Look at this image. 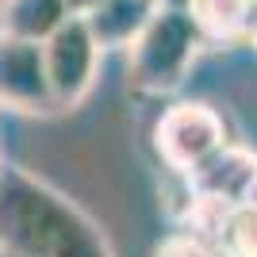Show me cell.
<instances>
[{"mask_svg": "<svg viewBox=\"0 0 257 257\" xmlns=\"http://www.w3.org/2000/svg\"><path fill=\"white\" fill-rule=\"evenodd\" d=\"M0 249L23 257H111L81 207L20 165H0Z\"/></svg>", "mask_w": 257, "mask_h": 257, "instance_id": "6da1fadb", "label": "cell"}, {"mask_svg": "<svg viewBox=\"0 0 257 257\" xmlns=\"http://www.w3.org/2000/svg\"><path fill=\"white\" fill-rule=\"evenodd\" d=\"M204 35L184 8H158L131 43V85L146 96H165L184 85Z\"/></svg>", "mask_w": 257, "mask_h": 257, "instance_id": "7a4b0ae2", "label": "cell"}, {"mask_svg": "<svg viewBox=\"0 0 257 257\" xmlns=\"http://www.w3.org/2000/svg\"><path fill=\"white\" fill-rule=\"evenodd\" d=\"M43 65L54 107H77L88 96V88L96 85L100 46L88 31L85 16H69L43 43Z\"/></svg>", "mask_w": 257, "mask_h": 257, "instance_id": "3957f363", "label": "cell"}, {"mask_svg": "<svg viewBox=\"0 0 257 257\" xmlns=\"http://www.w3.org/2000/svg\"><path fill=\"white\" fill-rule=\"evenodd\" d=\"M154 146L169 169L188 173L204 158H211L219 146H226L223 115L207 104H173L161 111L154 127Z\"/></svg>", "mask_w": 257, "mask_h": 257, "instance_id": "277c9868", "label": "cell"}, {"mask_svg": "<svg viewBox=\"0 0 257 257\" xmlns=\"http://www.w3.org/2000/svg\"><path fill=\"white\" fill-rule=\"evenodd\" d=\"M0 104L20 107V111H54L43 43L0 35Z\"/></svg>", "mask_w": 257, "mask_h": 257, "instance_id": "5b68a950", "label": "cell"}, {"mask_svg": "<svg viewBox=\"0 0 257 257\" xmlns=\"http://www.w3.org/2000/svg\"><path fill=\"white\" fill-rule=\"evenodd\" d=\"M184 177H188V196H204V200H219V204H242L257 177V154L246 146H219L211 158H204Z\"/></svg>", "mask_w": 257, "mask_h": 257, "instance_id": "8992f818", "label": "cell"}, {"mask_svg": "<svg viewBox=\"0 0 257 257\" xmlns=\"http://www.w3.org/2000/svg\"><path fill=\"white\" fill-rule=\"evenodd\" d=\"M154 12H158V0H100L85 12V23L96 46L107 50V46H131Z\"/></svg>", "mask_w": 257, "mask_h": 257, "instance_id": "52a82bcc", "label": "cell"}, {"mask_svg": "<svg viewBox=\"0 0 257 257\" xmlns=\"http://www.w3.org/2000/svg\"><path fill=\"white\" fill-rule=\"evenodd\" d=\"M73 12L65 0H4L0 4V35L46 43Z\"/></svg>", "mask_w": 257, "mask_h": 257, "instance_id": "ba28073f", "label": "cell"}, {"mask_svg": "<svg viewBox=\"0 0 257 257\" xmlns=\"http://www.w3.org/2000/svg\"><path fill=\"white\" fill-rule=\"evenodd\" d=\"M257 0H184V12L192 16L200 27L204 43H234L242 35H249Z\"/></svg>", "mask_w": 257, "mask_h": 257, "instance_id": "9c48e42d", "label": "cell"}, {"mask_svg": "<svg viewBox=\"0 0 257 257\" xmlns=\"http://www.w3.org/2000/svg\"><path fill=\"white\" fill-rule=\"evenodd\" d=\"M215 249L219 257H257V207L234 204L215 226Z\"/></svg>", "mask_w": 257, "mask_h": 257, "instance_id": "30bf717a", "label": "cell"}, {"mask_svg": "<svg viewBox=\"0 0 257 257\" xmlns=\"http://www.w3.org/2000/svg\"><path fill=\"white\" fill-rule=\"evenodd\" d=\"M158 257H219L211 238L196 234V230H177L158 246Z\"/></svg>", "mask_w": 257, "mask_h": 257, "instance_id": "8fae6325", "label": "cell"}, {"mask_svg": "<svg viewBox=\"0 0 257 257\" xmlns=\"http://www.w3.org/2000/svg\"><path fill=\"white\" fill-rule=\"evenodd\" d=\"M65 4H69V12H73V16H85V12L92 8V4H100V0H65Z\"/></svg>", "mask_w": 257, "mask_h": 257, "instance_id": "7c38bea8", "label": "cell"}, {"mask_svg": "<svg viewBox=\"0 0 257 257\" xmlns=\"http://www.w3.org/2000/svg\"><path fill=\"white\" fill-rule=\"evenodd\" d=\"M242 204L257 207V177H253V184H249V192H246V200H242Z\"/></svg>", "mask_w": 257, "mask_h": 257, "instance_id": "4fadbf2b", "label": "cell"}, {"mask_svg": "<svg viewBox=\"0 0 257 257\" xmlns=\"http://www.w3.org/2000/svg\"><path fill=\"white\" fill-rule=\"evenodd\" d=\"M249 39H253V46H257V8H253V23H249Z\"/></svg>", "mask_w": 257, "mask_h": 257, "instance_id": "5bb4252c", "label": "cell"}, {"mask_svg": "<svg viewBox=\"0 0 257 257\" xmlns=\"http://www.w3.org/2000/svg\"><path fill=\"white\" fill-rule=\"evenodd\" d=\"M0 257H23V253H8V249H4V253H0Z\"/></svg>", "mask_w": 257, "mask_h": 257, "instance_id": "9a60e30c", "label": "cell"}, {"mask_svg": "<svg viewBox=\"0 0 257 257\" xmlns=\"http://www.w3.org/2000/svg\"><path fill=\"white\" fill-rule=\"evenodd\" d=\"M0 253H4V249H0Z\"/></svg>", "mask_w": 257, "mask_h": 257, "instance_id": "2e32d148", "label": "cell"}]
</instances>
